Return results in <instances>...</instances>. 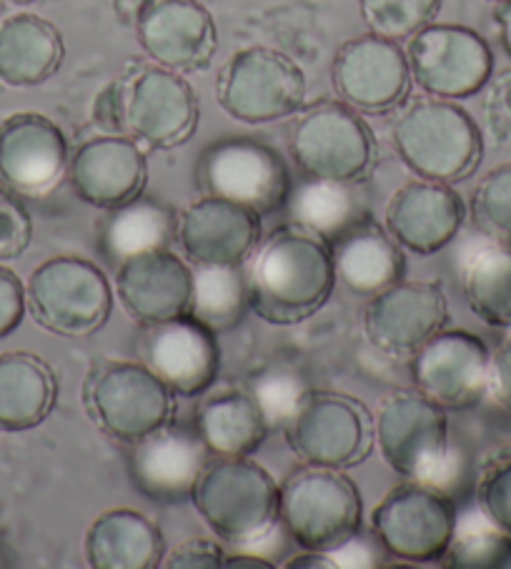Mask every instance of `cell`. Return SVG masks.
I'll list each match as a JSON object with an SVG mask.
<instances>
[{
  "instance_id": "6da1fadb",
  "label": "cell",
  "mask_w": 511,
  "mask_h": 569,
  "mask_svg": "<svg viewBox=\"0 0 511 569\" xmlns=\"http://www.w3.org/2000/svg\"><path fill=\"white\" fill-rule=\"evenodd\" d=\"M333 283L331 243L293 221L261 239L246 271L249 309L277 327L311 319L329 301Z\"/></svg>"
},
{
  "instance_id": "7a4b0ae2",
  "label": "cell",
  "mask_w": 511,
  "mask_h": 569,
  "mask_svg": "<svg viewBox=\"0 0 511 569\" xmlns=\"http://www.w3.org/2000/svg\"><path fill=\"white\" fill-rule=\"evenodd\" d=\"M391 146L419 179L467 181L484 156V136L467 108L447 98L424 96L401 108L391 126Z\"/></svg>"
},
{
  "instance_id": "3957f363",
  "label": "cell",
  "mask_w": 511,
  "mask_h": 569,
  "mask_svg": "<svg viewBox=\"0 0 511 569\" xmlns=\"http://www.w3.org/2000/svg\"><path fill=\"white\" fill-rule=\"evenodd\" d=\"M191 502L211 532L236 547L261 542L281 525V487L249 457H211Z\"/></svg>"
},
{
  "instance_id": "277c9868",
  "label": "cell",
  "mask_w": 511,
  "mask_h": 569,
  "mask_svg": "<svg viewBox=\"0 0 511 569\" xmlns=\"http://www.w3.org/2000/svg\"><path fill=\"white\" fill-rule=\"evenodd\" d=\"M361 492L343 469L303 465L281 485L279 522L303 552H337L361 532Z\"/></svg>"
},
{
  "instance_id": "5b68a950",
  "label": "cell",
  "mask_w": 511,
  "mask_h": 569,
  "mask_svg": "<svg viewBox=\"0 0 511 569\" xmlns=\"http://www.w3.org/2000/svg\"><path fill=\"white\" fill-rule=\"evenodd\" d=\"M289 153L309 179L361 183L377 163V139L359 111L339 98H321L293 113Z\"/></svg>"
},
{
  "instance_id": "8992f818",
  "label": "cell",
  "mask_w": 511,
  "mask_h": 569,
  "mask_svg": "<svg viewBox=\"0 0 511 569\" xmlns=\"http://www.w3.org/2000/svg\"><path fill=\"white\" fill-rule=\"evenodd\" d=\"M373 445L397 475L439 487L451 457L447 409L417 389L394 391L373 417Z\"/></svg>"
},
{
  "instance_id": "52a82bcc",
  "label": "cell",
  "mask_w": 511,
  "mask_h": 569,
  "mask_svg": "<svg viewBox=\"0 0 511 569\" xmlns=\"http://www.w3.org/2000/svg\"><path fill=\"white\" fill-rule=\"evenodd\" d=\"M196 183L203 196H219L259 216L281 211L293 189L283 156L249 136H226L206 146L196 163Z\"/></svg>"
},
{
  "instance_id": "ba28073f",
  "label": "cell",
  "mask_w": 511,
  "mask_h": 569,
  "mask_svg": "<svg viewBox=\"0 0 511 569\" xmlns=\"http://www.w3.org/2000/svg\"><path fill=\"white\" fill-rule=\"evenodd\" d=\"M33 319L46 331L68 339L91 337L113 309V287L93 261L53 257L36 267L26 283Z\"/></svg>"
},
{
  "instance_id": "9c48e42d",
  "label": "cell",
  "mask_w": 511,
  "mask_h": 569,
  "mask_svg": "<svg viewBox=\"0 0 511 569\" xmlns=\"http://www.w3.org/2000/svg\"><path fill=\"white\" fill-rule=\"evenodd\" d=\"M216 98L231 119L251 126L289 119L307 101V76L287 53L251 46L223 63Z\"/></svg>"
},
{
  "instance_id": "30bf717a",
  "label": "cell",
  "mask_w": 511,
  "mask_h": 569,
  "mask_svg": "<svg viewBox=\"0 0 511 569\" xmlns=\"http://www.w3.org/2000/svg\"><path fill=\"white\" fill-rule=\"evenodd\" d=\"M457 505L434 485L407 482L373 509L371 527L383 552L401 562L437 565L457 532Z\"/></svg>"
},
{
  "instance_id": "8fae6325",
  "label": "cell",
  "mask_w": 511,
  "mask_h": 569,
  "mask_svg": "<svg viewBox=\"0 0 511 569\" xmlns=\"http://www.w3.org/2000/svg\"><path fill=\"white\" fill-rule=\"evenodd\" d=\"M283 435L303 465L351 469L371 455L373 417L353 397L309 391L283 427Z\"/></svg>"
},
{
  "instance_id": "7c38bea8",
  "label": "cell",
  "mask_w": 511,
  "mask_h": 569,
  "mask_svg": "<svg viewBox=\"0 0 511 569\" xmlns=\"http://www.w3.org/2000/svg\"><path fill=\"white\" fill-rule=\"evenodd\" d=\"M86 405L103 435L123 445L151 435L173 415V395L143 361H108L96 369Z\"/></svg>"
},
{
  "instance_id": "4fadbf2b",
  "label": "cell",
  "mask_w": 511,
  "mask_h": 569,
  "mask_svg": "<svg viewBox=\"0 0 511 569\" xmlns=\"http://www.w3.org/2000/svg\"><path fill=\"white\" fill-rule=\"evenodd\" d=\"M407 61L411 81L421 91L447 101L477 96L494 73V51L474 28L429 23L409 38Z\"/></svg>"
},
{
  "instance_id": "5bb4252c",
  "label": "cell",
  "mask_w": 511,
  "mask_h": 569,
  "mask_svg": "<svg viewBox=\"0 0 511 569\" xmlns=\"http://www.w3.org/2000/svg\"><path fill=\"white\" fill-rule=\"evenodd\" d=\"M121 83L123 133L146 149H176L199 129V96L181 73L151 63Z\"/></svg>"
},
{
  "instance_id": "9a60e30c",
  "label": "cell",
  "mask_w": 511,
  "mask_h": 569,
  "mask_svg": "<svg viewBox=\"0 0 511 569\" xmlns=\"http://www.w3.org/2000/svg\"><path fill=\"white\" fill-rule=\"evenodd\" d=\"M414 389L447 411L471 409L491 391V349L477 333L441 329L411 355Z\"/></svg>"
},
{
  "instance_id": "2e32d148",
  "label": "cell",
  "mask_w": 511,
  "mask_h": 569,
  "mask_svg": "<svg viewBox=\"0 0 511 569\" xmlns=\"http://www.w3.org/2000/svg\"><path fill=\"white\" fill-rule=\"evenodd\" d=\"M407 51L377 33L349 38L333 53L331 86L339 101L359 113L381 116L397 111L411 93Z\"/></svg>"
},
{
  "instance_id": "e0dca14e",
  "label": "cell",
  "mask_w": 511,
  "mask_h": 569,
  "mask_svg": "<svg viewBox=\"0 0 511 569\" xmlns=\"http://www.w3.org/2000/svg\"><path fill=\"white\" fill-rule=\"evenodd\" d=\"M128 447V475L133 487L159 505L191 502L199 477L211 462V451L196 427L176 421H166Z\"/></svg>"
},
{
  "instance_id": "ac0fdd59",
  "label": "cell",
  "mask_w": 511,
  "mask_h": 569,
  "mask_svg": "<svg viewBox=\"0 0 511 569\" xmlns=\"http://www.w3.org/2000/svg\"><path fill=\"white\" fill-rule=\"evenodd\" d=\"M71 149L43 113H13L0 123V183L21 199H43L68 176Z\"/></svg>"
},
{
  "instance_id": "d6986e66",
  "label": "cell",
  "mask_w": 511,
  "mask_h": 569,
  "mask_svg": "<svg viewBox=\"0 0 511 569\" xmlns=\"http://www.w3.org/2000/svg\"><path fill=\"white\" fill-rule=\"evenodd\" d=\"M219 333L206 329L191 313L149 323L141 339V361L173 397L206 395L219 377Z\"/></svg>"
},
{
  "instance_id": "ffe728a7",
  "label": "cell",
  "mask_w": 511,
  "mask_h": 569,
  "mask_svg": "<svg viewBox=\"0 0 511 569\" xmlns=\"http://www.w3.org/2000/svg\"><path fill=\"white\" fill-rule=\"evenodd\" d=\"M449 301L439 281L401 279L383 289L363 309V331L377 349L411 357L447 327Z\"/></svg>"
},
{
  "instance_id": "44dd1931",
  "label": "cell",
  "mask_w": 511,
  "mask_h": 569,
  "mask_svg": "<svg viewBox=\"0 0 511 569\" xmlns=\"http://www.w3.org/2000/svg\"><path fill=\"white\" fill-rule=\"evenodd\" d=\"M136 36L153 63L176 73L203 71L219 48V28L199 0H149L136 18Z\"/></svg>"
},
{
  "instance_id": "7402d4cb",
  "label": "cell",
  "mask_w": 511,
  "mask_h": 569,
  "mask_svg": "<svg viewBox=\"0 0 511 569\" xmlns=\"http://www.w3.org/2000/svg\"><path fill=\"white\" fill-rule=\"evenodd\" d=\"M176 241L193 267H243L261 243V216L219 196L179 213Z\"/></svg>"
},
{
  "instance_id": "603a6c76",
  "label": "cell",
  "mask_w": 511,
  "mask_h": 569,
  "mask_svg": "<svg viewBox=\"0 0 511 569\" xmlns=\"http://www.w3.org/2000/svg\"><path fill=\"white\" fill-rule=\"evenodd\" d=\"M68 181L78 199L108 211L143 193L149 183V161L143 146L131 136H93L71 153Z\"/></svg>"
},
{
  "instance_id": "cb8c5ba5",
  "label": "cell",
  "mask_w": 511,
  "mask_h": 569,
  "mask_svg": "<svg viewBox=\"0 0 511 569\" xmlns=\"http://www.w3.org/2000/svg\"><path fill=\"white\" fill-rule=\"evenodd\" d=\"M464 221V199L451 183L409 181L391 196L387 206V231L401 249L417 257H431L449 247Z\"/></svg>"
},
{
  "instance_id": "d4e9b609",
  "label": "cell",
  "mask_w": 511,
  "mask_h": 569,
  "mask_svg": "<svg viewBox=\"0 0 511 569\" xmlns=\"http://www.w3.org/2000/svg\"><path fill=\"white\" fill-rule=\"evenodd\" d=\"M191 289L193 269L171 249L141 253L116 269V297L143 327L189 311Z\"/></svg>"
},
{
  "instance_id": "484cf974",
  "label": "cell",
  "mask_w": 511,
  "mask_h": 569,
  "mask_svg": "<svg viewBox=\"0 0 511 569\" xmlns=\"http://www.w3.org/2000/svg\"><path fill=\"white\" fill-rule=\"evenodd\" d=\"M331 257L337 279L357 297H377L407 273L404 249L371 216L331 243Z\"/></svg>"
},
{
  "instance_id": "4316f807",
  "label": "cell",
  "mask_w": 511,
  "mask_h": 569,
  "mask_svg": "<svg viewBox=\"0 0 511 569\" xmlns=\"http://www.w3.org/2000/svg\"><path fill=\"white\" fill-rule=\"evenodd\" d=\"M83 552L93 569H156L163 565L166 539L151 517L111 509L88 527Z\"/></svg>"
},
{
  "instance_id": "83f0119b",
  "label": "cell",
  "mask_w": 511,
  "mask_h": 569,
  "mask_svg": "<svg viewBox=\"0 0 511 569\" xmlns=\"http://www.w3.org/2000/svg\"><path fill=\"white\" fill-rule=\"evenodd\" d=\"M179 231V213L159 196H136L116 209H108L98 237V251L113 269L149 251L171 249Z\"/></svg>"
},
{
  "instance_id": "f1b7e54d",
  "label": "cell",
  "mask_w": 511,
  "mask_h": 569,
  "mask_svg": "<svg viewBox=\"0 0 511 569\" xmlns=\"http://www.w3.org/2000/svg\"><path fill=\"white\" fill-rule=\"evenodd\" d=\"M66 43L58 28L33 13L0 21V83L13 88L41 86L58 73Z\"/></svg>"
},
{
  "instance_id": "f546056e",
  "label": "cell",
  "mask_w": 511,
  "mask_h": 569,
  "mask_svg": "<svg viewBox=\"0 0 511 569\" xmlns=\"http://www.w3.org/2000/svg\"><path fill=\"white\" fill-rule=\"evenodd\" d=\"M53 369L33 351L0 355V431H28L43 425L56 407Z\"/></svg>"
},
{
  "instance_id": "4dcf8cb0",
  "label": "cell",
  "mask_w": 511,
  "mask_h": 569,
  "mask_svg": "<svg viewBox=\"0 0 511 569\" xmlns=\"http://www.w3.org/2000/svg\"><path fill=\"white\" fill-rule=\"evenodd\" d=\"M193 427L211 457H251L269 437V425L249 391H221L201 401Z\"/></svg>"
},
{
  "instance_id": "1f68e13d",
  "label": "cell",
  "mask_w": 511,
  "mask_h": 569,
  "mask_svg": "<svg viewBox=\"0 0 511 569\" xmlns=\"http://www.w3.org/2000/svg\"><path fill=\"white\" fill-rule=\"evenodd\" d=\"M291 221L303 226L321 239L333 243L343 233L369 219V209L363 196L357 191V183L347 181H327V179H309L291 189L289 196Z\"/></svg>"
},
{
  "instance_id": "d6a6232c",
  "label": "cell",
  "mask_w": 511,
  "mask_h": 569,
  "mask_svg": "<svg viewBox=\"0 0 511 569\" xmlns=\"http://www.w3.org/2000/svg\"><path fill=\"white\" fill-rule=\"evenodd\" d=\"M469 309L491 329H511V243L491 241L471 253L461 271Z\"/></svg>"
},
{
  "instance_id": "836d02e7",
  "label": "cell",
  "mask_w": 511,
  "mask_h": 569,
  "mask_svg": "<svg viewBox=\"0 0 511 569\" xmlns=\"http://www.w3.org/2000/svg\"><path fill=\"white\" fill-rule=\"evenodd\" d=\"M249 311V287L243 267H193L189 311L213 333L239 327Z\"/></svg>"
},
{
  "instance_id": "e575fe53",
  "label": "cell",
  "mask_w": 511,
  "mask_h": 569,
  "mask_svg": "<svg viewBox=\"0 0 511 569\" xmlns=\"http://www.w3.org/2000/svg\"><path fill=\"white\" fill-rule=\"evenodd\" d=\"M441 565L451 569H511V535L489 525L479 512V525L457 519V532Z\"/></svg>"
},
{
  "instance_id": "d590c367",
  "label": "cell",
  "mask_w": 511,
  "mask_h": 569,
  "mask_svg": "<svg viewBox=\"0 0 511 569\" xmlns=\"http://www.w3.org/2000/svg\"><path fill=\"white\" fill-rule=\"evenodd\" d=\"M441 3L444 0H359V13L369 33L401 43L434 23Z\"/></svg>"
},
{
  "instance_id": "8d00e7d4",
  "label": "cell",
  "mask_w": 511,
  "mask_h": 569,
  "mask_svg": "<svg viewBox=\"0 0 511 569\" xmlns=\"http://www.w3.org/2000/svg\"><path fill=\"white\" fill-rule=\"evenodd\" d=\"M469 216L491 241L511 243V161L481 176L471 193Z\"/></svg>"
},
{
  "instance_id": "74e56055",
  "label": "cell",
  "mask_w": 511,
  "mask_h": 569,
  "mask_svg": "<svg viewBox=\"0 0 511 569\" xmlns=\"http://www.w3.org/2000/svg\"><path fill=\"white\" fill-rule=\"evenodd\" d=\"M255 405H259L263 419H267L269 431L281 429L289 425L293 411L299 409L303 397L309 395L299 375L287 369H269L261 371L259 377L251 379V391Z\"/></svg>"
},
{
  "instance_id": "f35d334b",
  "label": "cell",
  "mask_w": 511,
  "mask_h": 569,
  "mask_svg": "<svg viewBox=\"0 0 511 569\" xmlns=\"http://www.w3.org/2000/svg\"><path fill=\"white\" fill-rule=\"evenodd\" d=\"M477 509L489 525L511 535V457L501 459L481 477L477 487Z\"/></svg>"
},
{
  "instance_id": "ab89813d",
  "label": "cell",
  "mask_w": 511,
  "mask_h": 569,
  "mask_svg": "<svg viewBox=\"0 0 511 569\" xmlns=\"http://www.w3.org/2000/svg\"><path fill=\"white\" fill-rule=\"evenodd\" d=\"M33 219L11 189L0 183V263L13 261L31 247Z\"/></svg>"
},
{
  "instance_id": "60d3db41",
  "label": "cell",
  "mask_w": 511,
  "mask_h": 569,
  "mask_svg": "<svg viewBox=\"0 0 511 569\" xmlns=\"http://www.w3.org/2000/svg\"><path fill=\"white\" fill-rule=\"evenodd\" d=\"M226 552L213 539H186L179 547L163 557L166 569H221Z\"/></svg>"
},
{
  "instance_id": "b9f144b4",
  "label": "cell",
  "mask_w": 511,
  "mask_h": 569,
  "mask_svg": "<svg viewBox=\"0 0 511 569\" xmlns=\"http://www.w3.org/2000/svg\"><path fill=\"white\" fill-rule=\"evenodd\" d=\"M26 283L13 269L0 263V339L13 333L26 317Z\"/></svg>"
},
{
  "instance_id": "7bdbcfd3",
  "label": "cell",
  "mask_w": 511,
  "mask_h": 569,
  "mask_svg": "<svg viewBox=\"0 0 511 569\" xmlns=\"http://www.w3.org/2000/svg\"><path fill=\"white\" fill-rule=\"evenodd\" d=\"M491 395L511 411V333L501 339L497 351H491Z\"/></svg>"
},
{
  "instance_id": "ee69618b",
  "label": "cell",
  "mask_w": 511,
  "mask_h": 569,
  "mask_svg": "<svg viewBox=\"0 0 511 569\" xmlns=\"http://www.w3.org/2000/svg\"><path fill=\"white\" fill-rule=\"evenodd\" d=\"M223 567H226V569H273L277 565H273L271 559L261 557V555L233 552V555H226Z\"/></svg>"
},
{
  "instance_id": "f6af8a7d",
  "label": "cell",
  "mask_w": 511,
  "mask_h": 569,
  "mask_svg": "<svg viewBox=\"0 0 511 569\" xmlns=\"http://www.w3.org/2000/svg\"><path fill=\"white\" fill-rule=\"evenodd\" d=\"M494 21L499 31V43L511 61V0H501V3H497Z\"/></svg>"
},
{
  "instance_id": "bcb514c9",
  "label": "cell",
  "mask_w": 511,
  "mask_h": 569,
  "mask_svg": "<svg viewBox=\"0 0 511 569\" xmlns=\"http://www.w3.org/2000/svg\"><path fill=\"white\" fill-rule=\"evenodd\" d=\"M8 3H36V0H8Z\"/></svg>"
},
{
  "instance_id": "7dc6e473",
  "label": "cell",
  "mask_w": 511,
  "mask_h": 569,
  "mask_svg": "<svg viewBox=\"0 0 511 569\" xmlns=\"http://www.w3.org/2000/svg\"><path fill=\"white\" fill-rule=\"evenodd\" d=\"M494 3H501V0H494Z\"/></svg>"
}]
</instances>
